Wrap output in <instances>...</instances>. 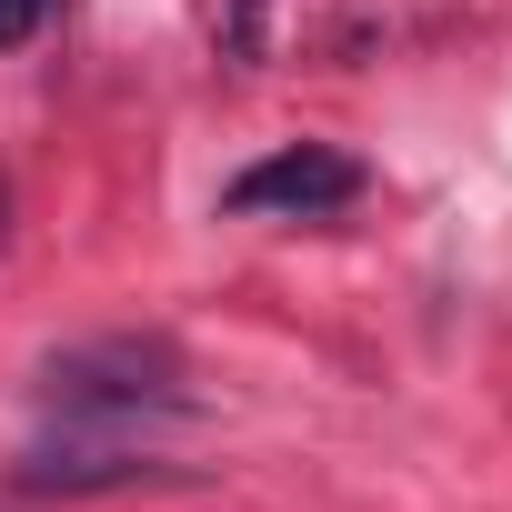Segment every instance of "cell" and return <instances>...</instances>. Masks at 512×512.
<instances>
[{"label":"cell","mask_w":512,"mask_h":512,"mask_svg":"<svg viewBox=\"0 0 512 512\" xmlns=\"http://www.w3.org/2000/svg\"><path fill=\"white\" fill-rule=\"evenodd\" d=\"M51 21V0H0V51H11V41H31Z\"/></svg>","instance_id":"5"},{"label":"cell","mask_w":512,"mask_h":512,"mask_svg":"<svg viewBox=\"0 0 512 512\" xmlns=\"http://www.w3.org/2000/svg\"><path fill=\"white\" fill-rule=\"evenodd\" d=\"M262 11L272 0H221V61L231 71H262Z\"/></svg>","instance_id":"4"},{"label":"cell","mask_w":512,"mask_h":512,"mask_svg":"<svg viewBox=\"0 0 512 512\" xmlns=\"http://www.w3.org/2000/svg\"><path fill=\"white\" fill-rule=\"evenodd\" d=\"M342 201H362V161L352 151H332V141H292V151H272V161H251L231 191H221V211H251V221H322V211H342Z\"/></svg>","instance_id":"3"},{"label":"cell","mask_w":512,"mask_h":512,"mask_svg":"<svg viewBox=\"0 0 512 512\" xmlns=\"http://www.w3.org/2000/svg\"><path fill=\"white\" fill-rule=\"evenodd\" d=\"M121 482H171V462L151 452L141 422H51L21 462H11V492H121Z\"/></svg>","instance_id":"2"},{"label":"cell","mask_w":512,"mask_h":512,"mask_svg":"<svg viewBox=\"0 0 512 512\" xmlns=\"http://www.w3.org/2000/svg\"><path fill=\"white\" fill-rule=\"evenodd\" d=\"M51 422H191V372L171 332H101V342H61L31 372Z\"/></svg>","instance_id":"1"},{"label":"cell","mask_w":512,"mask_h":512,"mask_svg":"<svg viewBox=\"0 0 512 512\" xmlns=\"http://www.w3.org/2000/svg\"><path fill=\"white\" fill-rule=\"evenodd\" d=\"M0 231H11V181H0Z\"/></svg>","instance_id":"6"}]
</instances>
